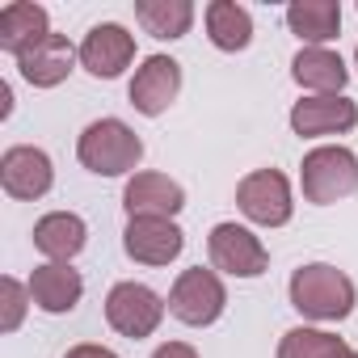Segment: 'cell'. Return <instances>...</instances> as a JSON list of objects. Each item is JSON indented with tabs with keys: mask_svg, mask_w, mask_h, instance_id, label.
<instances>
[{
	"mask_svg": "<svg viewBox=\"0 0 358 358\" xmlns=\"http://www.w3.org/2000/svg\"><path fill=\"white\" fill-rule=\"evenodd\" d=\"M291 308L312 320H345L354 312V282L324 262L299 266L291 274Z\"/></svg>",
	"mask_w": 358,
	"mask_h": 358,
	"instance_id": "obj_1",
	"label": "cell"
},
{
	"mask_svg": "<svg viewBox=\"0 0 358 358\" xmlns=\"http://www.w3.org/2000/svg\"><path fill=\"white\" fill-rule=\"evenodd\" d=\"M76 156L89 173L97 177H122L143 160V139L122 122V118H97L85 127Z\"/></svg>",
	"mask_w": 358,
	"mask_h": 358,
	"instance_id": "obj_2",
	"label": "cell"
},
{
	"mask_svg": "<svg viewBox=\"0 0 358 358\" xmlns=\"http://www.w3.org/2000/svg\"><path fill=\"white\" fill-rule=\"evenodd\" d=\"M299 182L308 203L316 207L341 203L358 194V156L350 148H312L299 164Z\"/></svg>",
	"mask_w": 358,
	"mask_h": 358,
	"instance_id": "obj_3",
	"label": "cell"
},
{
	"mask_svg": "<svg viewBox=\"0 0 358 358\" xmlns=\"http://www.w3.org/2000/svg\"><path fill=\"white\" fill-rule=\"evenodd\" d=\"M224 303H228V291H224L220 274L215 270H203V266L182 270V274H177V282H173V291H169V312L182 320V324H190V329L215 324L224 316Z\"/></svg>",
	"mask_w": 358,
	"mask_h": 358,
	"instance_id": "obj_4",
	"label": "cell"
},
{
	"mask_svg": "<svg viewBox=\"0 0 358 358\" xmlns=\"http://www.w3.org/2000/svg\"><path fill=\"white\" fill-rule=\"evenodd\" d=\"M106 320H110L114 333H122L131 341L152 337L164 320V299L143 282H118L106 295Z\"/></svg>",
	"mask_w": 358,
	"mask_h": 358,
	"instance_id": "obj_5",
	"label": "cell"
},
{
	"mask_svg": "<svg viewBox=\"0 0 358 358\" xmlns=\"http://www.w3.org/2000/svg\"><path fill=\"white\" fill-rule=\"evenodd\" d=\"M236 207L253 224H262V228H282L291 220V211H295L291 182L278 169H257V173H249L245 182L236 186Z\"/></svg>",
	"mask_w": 358,
	"mask_h": 358,
	"instance_id": "obj_6",
	"label": "cell"
},
{
	"mask_svg": "<svg viewBox=\"0 0 358 358\" xmlns=\"http://www.w3.org/2000/svg\"><path fill=\"white\" fill-rule=\"evenodd\" d=\"M207 253H211V266L232 274V278H257L270 270L266 245L241 224H215L207 236Z\"/></svg>",
	"mask_w": 358,
	"mask_h": 358,
	"instance_id": "obj_7",
	"label": "cell"
},
{
	"mask_svg": "<svg viewBox=\"0 0 358 358\" xmlns=\"http://www.w3.org/2000/svg\"><path fill=\"white\" fill-rule=\"evenodd\" d=\"M55 182V169H51V156L43 148H9L0 156V186H5L9 199H22V203H34L51 190Z\"/></svg>",
	"mask_w": 358,
	"mask_h": 358,
	"instance_id": "obj_8",
	"label": "cell"
},
{
	"mask_svg": "<svg viewBox=\"0 0 358 358\" xmlns=\"http://www.w3.org/2000/svg\"><path fill=\"white\" fill-rule=\"evenodd\" d=\"M186 245V232L177 228L173 220H152V215H139L127 224L122 232V249L131 262L139 266H169Z\"/></svg>",
	"mask_w": 358,
	"mask_h": 358,
	"instance_id": "obj_9",
	"label": "cell"
},
{
	"mask_svg": "<svg viewBox=\"0 0 358 358\" xmlns=\"http://www.w3.org/2000/svg\"><path fill=\"white\" fill-rule=\"evenodd\" d=\"M177 93H182V64L169 59V55H148L131 80V106L139 114L156 118L177 101Z\"/></svg>",
	"mask_w": 358,
	"mask_h": 358,
	"instance_id": "obj_10",
	"label": "cell"
},
{
	"mask_svg": "<svg viewBox=\"0 0 358 358\" xmlns=\"http://www.w3.org/2000/svg\"><path fill=\"white\" fill-rule=\"evenodd\" d=\"M135 59V38L118 26V22H101L85 34L80 43V64L97 76V80H114L122 76V68Z\"/></svg>",
	"mask_w": 358,
	"mask_h": 358,
	"instance_id": "obj_11",
	"label": "cell"
},
{
	"mask_svg": "<svg viewBox=\"0 0 358 358\" xmlns=\"http://www.w3.org/2000/svg\"><path fill=\"white\" fill-rule=\"evenodd\" d=\"M122 207H127L131 220H139V215L173 220L177 211L186 207V194H182V186H177L173 177H164V173H135L131 182H127V190H122Z\"/></svg>",
	"mask_w": 358,
	"mask_h": 358,
	"instance_id": "obj_12",
	"label": "cell"
},
{
	"mask_svg": "<svg viewBox=\"0 0 358 358\" xmlns=\"http://www.w3.org/2000/svg\"><path fill=\"white\" fill-rule=\"evenodd\" d=\"M76 55H80V51H76L64 34L51 30L47 38H38L34 47H26V51L17 55V68H22V76H26L34 89H55V85L68 80Z\"/></svg>",
	"mask_w": 358,
	"mask_h": 358,
	"instance_id": "obj_13",
	"label": "cell"
},
{
	"mask_svg": "<svg viewBox=\"0 0 358 358\" xmlns=\"http://www.w3.org/2000/svg\"><path fill=\"white\" fill-rule=\"evenodd\" d=\"M358 122V106L341 93L333 97H303L291 106V131L303 135V139H316V135H341Z\"/></svg>",
	"mask_w": 358,
	"mask_h": 358,
	"instance_id": "obj_14",
	"label": "cell"
},
{
	"mask_svg": "<svg viewBox=\"0 0 358 358\" xmlns=\"http://www.w3.org/2000/svg\"><path fill=\"white\" fill-rule=\"evenodd\" d=\"M80 291H85V282H80V274L68 262H47V266H38L30 274V299L43 312H51V316L72 312L80 303Z\"/></svg>",
	"mask_w": 358,
	"mask_h": 358,
	"instance_id": "obj_15",
	"label": "cell"
},
{
	"mask_svg": "<svg viewBox=\"0 0 358 358\" xmlns=\"http://www.w3.org/2000/svg\"><path fill=\"white\" fill-rule=\"evenodd\" d=\"M85 241H89V228L72 211H51L34 224V249L47 253L51 262H72L85 249Z\"/></svg>",
	"mask_w": 358,
	"mask_h": 358,
	"instance_id": "obj_16",
	"label": "cell"
},
{
	"mask_svg": "<svg viewBox=\"0 0 358 358\" xmlns=\"http://www.w3.org/2000/svg\"><path fill=\"white\" fill-rule=\"evenodd\" d=\"M47 34H51V26H47V9H43V5L13 0V5L0 9V51L22 55L26 47H34V43L47 38Z\"/></svg>",
	"mask_w": 358,
	"mask_h": 358,
	"instance_id": "obj_17",
	"label": "cell"
},
{
	"mask_svg": "<svg viewBox=\"0 0 358 358\" xmlns=\"http://www.w3.org/2000/svg\"><path fill=\"white\" fill-rule=\"evenodd\" d=\"M291 76L303 89H316V97H333V93H341V85H345L350 72H345V64H341L337 51H329V47H303L291 59Z\"/></svg>",
	"mask_w": 358,
	"mask_h": 358,
	"instance_id": "obj_18",
	"label": "cell"
},
{
	"mask_svg": "<svg viewBox=\"0 0 358 358\" xmlns=\"http://www.w3.org/2000/svg\"><path fill=\"white\" fill-rule=\"evenodd\" d=\"M287 26L299 43L308 47H320L329 38H337L341 30V5L337 0H295L287 9Z\"/></svg>",
	"mask_w": 358,
	"mask_h": 358,
	"instance_id": "obj_19",
	"label": "cell"
},
{
	"mask_svg": "<svg viewBox=\"0 0 358 358\" xmlns=\"http://www.w3.org/2000/svg\"><path fill=\"white\" fill-rule=\"evenodd\" d=\"M207 34L220 51H245L253 43V17L236 0H215L207 5Z\"/></svg>",
	"mask_w": 358,
	"mask_h": 358,
	"instance_id": "obj_20",
	"label": "cell"
},
{
	"mask_svg": "<svg viewBox=\"0 0 358 358\" xmlns=\"http://www.w3.org/2000/svg\"><path fill=\"white\" fill-rule=\"evenodd\" d=\"M135 17L152 38H182L194 26L190 0H135Z\"/></svg>",
	"mask_w": 358,
	"mask_h": 358,
	"instance_id": "obj_21",
	"label": "cell"
},
{
	"mask_svg": "<svg viewBox=\"0 0 358 358\" xmlns=\"http://www.w3.org/2000/svg\"><path fill=\"white\" fill-rule=\"evenodd\" d=\"M278 358H358V350L324 329H291L278 341Z\"/></svg>",
	"mask_w": 358,
	"mask_h": 358,
	"instance_id": "obj_22",
	"label": "cell"
},
{
	"mask_svg": "<svg viewBox=\"0 0 358 358\" xmlns=\"http://www.w3.org/2000/svg\"><path fill=\"white\" fill-rule=\"evenodd\" d=\"M0 308H5V316H0V329L5 333H13L17 324H22V316H26V299H30V287H22L17 278H5L0 282Z\"/></svg>",
	"mask_w": 358,
	"mask_h": 358,
	"instance_id": "obj_23",
	"label": "cell"
},
{
	"mask_svg": "<svg viewBox=\"0 0 358 358\" xmlns=\"http://www.w3.org/2000/svg\"><path fill=\"white\" fill-rule=\"evenodd\" d=\"M152 358H199V350H194V345H186V341H164Z\"/></svg>",
	"mask_w": 358,
	"mask_h": 358,
	"instance_id": "obj_24",
	"label": "cell"
},
{
	"mask_svg": "<svg viewBox=\"0 0 358 358\" xmlns=\"http://www.w3.org/2000/svg\"><path fill=\"white\" fill-rule=\"evenodd\" d=\"M64 358H118L114 350H106V345H93V341H85V345H72Z\"/></svg>",
	"mask_w": 358,
	"mask_h": 358,
	"instance_id": "obj_25",
	"label": "cell"
},
{
	"mask_svg": "<svg viewBox=\"0 0 358 358\" xmlns=\"http://www.w3.org/2000/svg\"><path fill=\"white\" fill-rule=\"evenodd\" d=\"M354 64H358V51H354Z\"/></svg>",
	"mask_w": 358,
	"mask_h": 358,
	"instance_id": "obj_26",
	"label": "cell"
}]
</instances>
